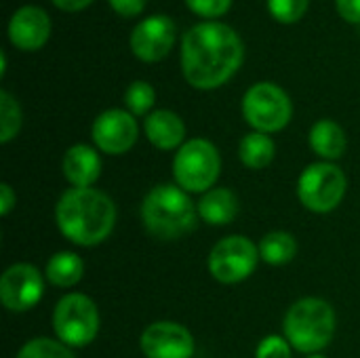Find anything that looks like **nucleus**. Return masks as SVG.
I'll return each mask as SVG.
<instances>
[{
  "label": "nucleus",
  "instance_id": "30",
  "mask_svg": "<svg viewBox=\"0 0 360 358\" xmlns=\"http://www.w3.org/2000/svg\"><path fill=\"white\" fill-rule=\"evenodd\" d=\"M17 205V196L8 184H0V215H8Z\"/></svg>",
  "mask_w": 360,
  "mask_h": 358
},
{
  "label": "nucleus",
  "instance_id": "11",
  "mask_svg": "<svg viewBox=\"0 0 360 358\" xmlns=\"http://www.w3.org/2000/svg\"><path fill=\"white\" fill-rule=\"evenodd\" d=\"M141 352L146 358H192L194 338L192 333L171 321H158L146 327L141 333Z\"/></svg>",
  "mask_w": 360,
  "mask_h": 358
},
{
  "label": "nucleus",
  "instance_id": "22",
  "mask_svg": "<svg viewBox=\"0 0 360 358\" xmlns=\"http://www.w3.org/2000/svg\"><path fill=\"white\" fill-rule=\"evenodd\" d=\"M21 129V108L8 91H0V141L8 143Z\"/></svg>",
  "mask_w": 360,
  "mask_h": 358
},
{
  "label": "nucleus",
  "instance_id": "9",
  "mask_svg": "<svg viewBox=\"0 0 360 358\" xmlns=\"http://www.w3.org/2000/svg\"><path fill=\"white\" fill-rule=\"evenodd\" d=\"M259 262V247L247 236L234 234L221 238L209 253V272L224 285H234L249 279Z\"/></svg>",
  "mask_w": 360,
  "mask_h": 358
},
{
  "label": "nucleus",
  "instance_id": "27",
  "mask_svg": "<svg viewBox=\"0 0 360 358\" xmlns=\"http://www.w3.org/2000/svg\"><path fill=\"white\" fill-rule=\"evenodd\" d=\"M186 4L190 6L192 13L207 17V19H215L230 11L232 0H186Z\"/></svg>",
  "mask_w": 360,
  "mask_h": 358
},
{
  "label": "nucleus",
  "instance_id": "26",
  "mask_svg": "<svg viewBox=\"0 0 360 358\" xmlns=\"http://www.w3.org/2000/svg\"><path fill=\"white\" fill-rule=\"evenodd\" d=\"M255 358H291V344L287 342V338L268 335L259 342Z\"/></svg>",
  "mask_w": 360,
  "mask_h": 358
},
{
  "label": "nucleus",
  "instance_id": "10",
  "mask_svg": "<svg viewBox=\"0 0 360 358\" xmlns=\"http://www.w3.org/2000/svg\"><path fill=\"white\" fill-rule=\"evenodd\" d=\"M44 291L40 272L32 264H13L2 272L0 279V300L11 312L32 310Z\"/></svg>",
  "mask_w": 360,
  "mask_h": 358
},
{
  "label": "nucleus",
  "instance_id": "7",
  "mask_svg": "<svg viewBox=\"0 0 360 358\" xmlns=\"http://www.w3.org/2000/svg\"><path fill=\"white\" fill-rule=\"evenodd\" d=\"M243 114L245 120L257 133H276L283 131L293 114V106L289 95L272 82L253 84L243 97Z\"/></svg>",
  "mask_w": 360,
  "mask_h": 358
},
{
  "label": "nucleus",
  "instance_id": "13",
  "mask_svg": "<svg viewBox=\"0 0 360 358\" xmlns=\"http://www.w3.org/2000/svg\"><path fill=\"white\" fill-rule=\"evenodd\" d=\"M175 42V23L167 15H152L131 32V51L146 63H156L169 55Z\"/></svg>",
  "mask_w": 360,
  "mask_h": 358
},
{
  "label": "nucleus",
  "instance_id": "8",
  "mask_svg": "<svg viewBox=\"0 0 360 358\" xmlns=\"http://www.w3.org/2000/svg\"><path fill=\"white\" fill-rule=\"evenodd\" d=\"M348 181L333 162H314L297 179L300 203L314 213H329L338 209L346 194Z\"/></svg>",
  "mask_w": 360,
  "mask_h": 358
},
{
  "label": "nucleus",
  "instance_id": "25",
  "mask_svg": "<svg viewBox=\"0 0 360 358\" xmlns=\"http://www.w3.org/2000/svg\"><path fill=\"white\" fill-rule=\"evenodd\" d=\"M272 17L281 23H295L308 11V0H268Z\"/></svg>",
  "mask_w": 360,
  "mask_h": 358
},
{
  "label": "nucleus",
  "instance_id": "28",
  "mask_svg": "<svg viewBox=\"0 0 360 358\" xmlns=\"http://www.w3.org/2000/svg\"><path fill=\"white\" fill-rule=\"evenodd\" d=\"M110 6L122 17H135L146 8V0H110Z\"/></svg>",
  "mask_w": 360,
  "mask_h": 358
},
{
  "label": "nucleus",
  "instance_id": "16",
  "mask_svg": "<svg viewBox=\"0 0 360 358\" xmlns=\"http://www.w3.org/2000/svg\"><path fill=\"white\" fill-rule=\"evenodd\" d=\"M146 137L158 150H173L181 148L186 139V124L184 120L171 110H156L146 118Z\"/></svg>",
  "mask_w": 360,
  "mask_h": 358
},
{
  "label": "nucleus",
  "instance_id": "4",
  "mask_svg": "<svg viewBox=\"0 0 360 358\" xmlns=\"http://www.w3.org/2000/svg\"><path fill=\"white\" fill-rule=\"evenodd\" d=\"M287 342L306 354H316L327 348L335 335V312L319 298L297 300L283 323Z\"/></svg>",
  "mask_w": 360,
  "mask_h": 358
},
{
  "label": "nucleus",
  "instance_id": "5",
  "mask_svg": "<svg viewBox=\"0 0 360 358\" xmlns=\"http://www.w3.org/2000/svg\"><path fill=\"white\" fill-rule=\"evenodd\" d=\"M221 173V158L217 148L209 139L186 141L173 160V175L186 192H209Z\"/></svg>",
  "mask_w": 360,
  "mask_h": 358
},
{
  "label": "nucleus",
  "instance_id": "6",
  "mask_svg": "<svg viewBox=\"0 0 360 358\" xmlns=\"http://www.w3.org/2000/svg\"><path fill=\"white\" fill-rule=\"evenodd\" d=\"M53 327L59 342L70 348H84L99 333V310L91 298L68 293L55 306Z\"/></svg>",
  "mask_w": 360,
  "mask_h": 358
},
{
  "label": "nucleus",
  "instance_id": "2",
  "mask_svg": "<svg viewBox=\"0 0 360 358\" xmlns=\"http://www.w3.org/2000/svg\"><path fill=\"white\" fill-rule=\"evenodd\" d=\"M55 219L70 243L95 247L112 234L116 207L108 194L95 188H70L55 207Z\"/></svg>",
  "mask_w": 360,
  "mask_h": 358
},
{
  "label": "nucleus",
  "instance_id": "17",
  "mask_svg": "<svg viewBox=\"0 0 360 358\" xmlns=\"http://www.w3.org/2000/svg\"><path fill=\"white\" fill-rule=\"evenodd\" d=\"M238 213V200L228 188H211L198 203V215L209 226H226Z\"/></svg>",
  "mask_w": 360,
  "mask_h": 358
},
{
  "label": "nucleus",
  "instance_id": "23",
  "mask_svg": "<svg viewBox=\"0 0 360 358\" xmlns=\"http://www.w3.org/2000/svg\"><path fill=\"white\" fill-rule=\"evenodd\" d=\"M17 358H76L72 354L70 346L63 342L51 340V338H36L30 340L21 350Z\"/></svg>",
  "mask_w": 360,
  "mask_h": 358
},
{
  "label": "nucleus",
  "instance_id": "1",
  "mask_svg": "<svg viewBox=\"0 0 360 358\" xmlns=\"http://www.w3.org/2000/svg\"><path fill=\"white\" fill-rule=\"evenodd\" d=\"M245 46L226 23L207 21L192 25L181 40V72L194 89H217L240 68Z\"/></svg>",
  "mask_w": 360,
  "mask_h": 358
},
{
  "label": "nucleus",
  "instance_id": "24",
  "mask_svg": "<svg viewBox=\"0 0 360 358\" xmlns=\"http://www.w3.org/2000/svg\"><path fill=\"white\" fill-rule=\"evenodd\" d=\"M156 99V93L152 89V84L143 82V80H135L129 84L127 93H124V103L129 108V112L133 116H143L152 110Z\"/></svg>",
  "mask_w": 360,
  "mask_h": 358
},
{
  "label": "nucleus",
  "instance_id": "12",
  "mask_svg": "<svg viewBox=\"0 0 360 358\" xmlns=\"http://www.w3.org/2000/svg\"><path fill=\"white\" fill-rule=\"evenodd\" d=\"M95 146L112 156L129 152L137 141V122L131 112L105 110L93 122Z\"/></svg>",
  "mask_w": 360,
  "mask_h": 358
},
{
  "label": "nucleus",
  "instance_id": "29",
  "mask_svg": "<svg viewBox=\"0 0 360 358\" xmlns=\"http://www.w3.org/2000/svg\"><path fill=\"white\" fill-rule=\"evenodd\" d=\"M340 15L350 21V23H360V0H335Z\"/></svg>",
  "mask_w": 360,
  "mask_h": 358
},
{
  "label": "nucleus",
  "instance_id": "21",
  "mask_svg": "<svg viewBox=\"0 0 360 358\" xmlns=\"http://www.w3.org/2000/svg\"><path fill=\"white\" fill-rule=\"evenodd\" d=\"M297 253V243L289 232H270L259 243V257L270 266H285Z\"/></svg>",
  "mask_w": 360,
  "mask_h": 358
},
{
  "label": "nucleus",
  "instance_id": "14",
  "mask_svg": "<svg viewBox=\"0 0 360 358\" xmlns=\"http://www.w3.org/2000/svg\"><path fill=\"white\" fill-rule=\"evenodd\" d=\"M51 36V19L40 6H21L8 23V38L21 51H38Z\"/></svg>",
  "mask_w": 360,
  "mask_h": 358
},
{
  "label": "nucleus",
  "instance_id": "15",
  "mask_svg": "<svg viewBox=\"0 0 360 358\" xmlns=\"http://www.w3.org/2000/svg\"><path fill=\"white\" fill-rule=\"evenodd\" d=\"M63 175L74 188H91L101 175V158L97 150L84 143L72 146L63 156Z\"/></svg>",
  "mask_w": 360,
  "mask_h": 358
},
{
  "label": "nucleus",
  "instance_id": "20",
  "mask_svg": "<svg viewBox=\"0 0 360 358\" xmlns=\"http://www.w3.org/2000/svg\"><path fill=\"white\" fill-rule=\"evenodd\" d=\"M274 152H276V146L270 139V135L257 133V131L245 135L240 146H238L240 162L249 169H255V171L266 169L274 160Z\"/></svg>",
  "mask_w": 360,
  "mask_h": 358
},
{
  "label": "nucleus",
  "instance_id": "31",
  "mask_svg": "<svg viewBox=\"0 0 360 358\" xmlns=\"http://www.w3.org/2000/svg\"><path fill=\"white\" fill-rule=\"evenodd\" d=\"M93 0H53V4L61 11H68V13H76V11H82L91 4Z\"/></svg>",
  "mask_w": 360,
  "mask_h": 358
},
{
  "label": "nucleus",
  "instance_id": "32",
  "mask_svg": "<svg viewBox=\"0 0 360 358\" xmlns=\"http://www.w3.org/2000/svg\"><path fill=\"white\" fill-rule=\"evenodd\" d=\"M308 358H325V357H319V354H312V357H308Z\"/></svg>",
  "mask_w": 360,
  "mask_h": 358
},
{
  "label": "nucleus",
  "instance_id": "18",
  "mask_svg": "<svg viewBox=\"0 0 360 358\" xmlns=\"http://www.w3.org/2000/svg\"><path fill=\"white\" fill-rule=\"evenodd\" d=\"M310 146L325 160H338L346 152V133L333 120H319L310 129Z\"/></svg>",
  "mask_w": 360,
  "mask_h": 358
},
{
  "label": "nucleus",
  "instance_id": "3",
  "mask_svg": "<svg viewBox=\"0 0 360 358\" xmlns=\"http://www.w3.org/2000/svg\"><path fill=\"white\" fill-rule=\"evenodd\" d=\"M198 207L186 190L171 184L152 188L141 203V222L158 241H177L196 228Z\"/></svg>",
  "mask_w": 360,
  "mask_h": 358
},
{
  "label": "nucleus",
  "instance_id": "19",
  "mask_svg": "<svg viewBox=\"0 0 360 358\" xmlns=\"http://www.w3.org/2000/svg\"><path fill=\"white\" fill-rule=\"evenodd\" d=\"M46 279L55 287H74L84 276V262L72 251H59L46 262Z\"/></svg>",
  "mask_w": 360,
  "mask_h": 358
}]
</instances>
